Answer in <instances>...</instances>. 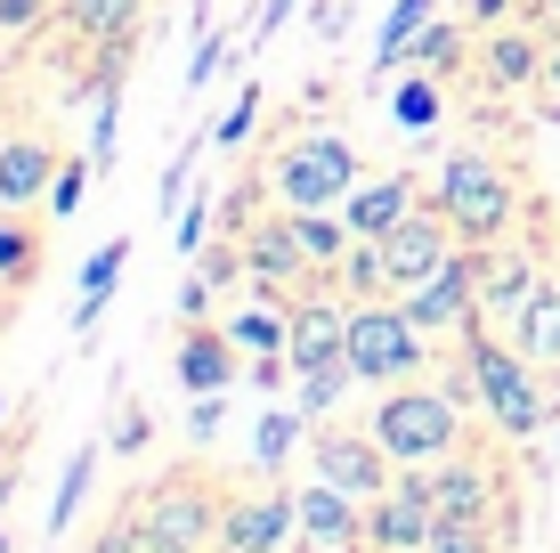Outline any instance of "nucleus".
Here are the masks:
<instances>
[{
  "mask_svg": "<svg viewBox=\"0 0 560 553\" xmlns=\"http://www.w3.org/2000/svg\"><path fill=\"white\" fill-rule=\"evenodd\" d=\"M147 440H154V415H147V407H122V424L106 431V448H114V456H139Z\"/></svg>",
  "mask_w": 560,
  "mask_h": 553,
  "instance_id": "nucleus-40",
  "label": "nucleus"
},
{
  "mask_svg": "<svg viewBox=\"0 0 560 553\" xmlns=\"http://www.w3.org/2000/svg\"><path fill=\"white\" fill-rule=\"evenodd\" d=\"M350 391H358V367H350V358H325V367H301V375H293V407H301V424H325V415H334Z\"/></svg>",
  "mask_w": 560,
  "mask_h": 553,
  "instance_id": "nucleus-24",
  "label": "nucleus"
},
{
  "mask_svg": "<svg viewBox=\"0 0 560 553\" xmlns=\"http://www.w3.org/2000/svg\"><path fill=\"white\" fill-rule=\"evenodd\" d=\"M479 269H488V253H479V244H463L447 269H431L422 285H407L398 301H407V318H415L431 342H439V334H471V326H479Z\"/></svg>",
  "mask_w": 560,
  "mask_h": 553,
  "instance_id": "nucleus-9",
  "label": "nucleus"
},
{
  "mask_svg": "<svg viewBox=\"0 0 560 553\" xmlns=\"http://www.w3.org/2000/svg\"><path fill=\"white\" fill-rule=\"evenodd\" d=\"M301 440H308V424H301L293 399H284V407H268L260 424H253V464H260V481H284V464H293Z\"/></svg>",
  "mask_w": 560,
  "mask_h": 553,
  "instance_id": "nucleus-25",
  "label": "nucleus"
},
{
  "mask_svg": "<svg viewBox=\"0 0 560 553\" xmlns=\"http://www.w3.org/2000/svg\"><path fill=\"white\" fill-rule=\"evenodd\" d=\"M308 472L334 488H350L358 505H374L382 488L398 481V456L374 440V424H341V415H325V424H308Z\"/></svg>",
  "mask_w": 560,
  "mask_h": 553,
  "instance_id": "nucleus-7",
  "label": "nucleus"
},
{
  "mask_svg": "<svg viewBox=\"0 0 560 553\" xmlns=\"http://www.w3.org/2000/svg\"><path fill=\"white\" fill-rule=\"evenodd\" d=\"M545 49H552V33L488 25V42H479V73H488L495 90H545Z\"/></svg>",
  "mask_w": 560,
  "mask_h": 553,
  "instance_id": "nucleus-17",
  "label": "nucleus"
},
{
  "mask_svg": "<svg viewBox=\"0 0 560 553\" xmlns=\"http://www.w3.org/2000/svg\"><path fill=\"white\" fill-rule=\"evenodd\" d=\"M284 553H325V545H317V538H293V545H284Z\"/></svg>",
  "mask_w": 560,
  "mask_h": 553,
  "instance_id": "nucleus-49",
  "label": "nucleus"
},
{
  "mask_svg": "<svg viewBox=\"0 0 560 553\" xmlns=\"http://www.w3.org/2000/svg\"><path fill=\"white\" fill-rule=\"evenodd\" d=\"M220 512H228V497L211 488V472L179 464V472H163V481H147L139 497L122 505V521H130V538H139V553H211L220 545Z\"/></svg>",
  "mask_w": 560,
  "mask_h": 553,
  "instance_id": "nucleus-2",
  "label": "nucleus"
},
{
  "mask_svg": "<svg viewBox=\"0 0 560 553\" xmlns=\"http://www.w3.org/2000/svg\"><path fill=\"white\" fill-rule=\"evenodd\" d=\"M415 204H422L415 171H365L350 196H341V220H350V237H390V228L407 220Z\"/></svg>",
  "mask_w": 560,
  "mask_h": 553,
  "instance_id": "nucleus-14",
  "label": "nucleus"
},
{
  "mask_svg": "<svg viewBox=\"0 0 560 553\" xmlns=\"http://www.w3.org/2000/svg\"><path fill=\"white\" fill-rule=\"evenodd\" d=\"M341 553H382V545H374V538H358V545H341Z\"/></svg>",
  "mask_w": 560,
  "mask_h": 553,
  "instance_id": "nucleus-50",
  "label": "nucleus"
},
{
  "mask_svg": "<svg viewBox=\"0 0 560 553\" xmlns=\"http://www.w3.org/2000/svg\"><path fill=\"white\" fill-rule=\"evenodd\" d=\"M114 139H122V82L106 73V82H98V123H90V147H82V155L98 163V180L114 171Z\"/></svg>",
  "mask_w": 560,
  "mask_h": 553,
  "instance_id": "nucleus-29",
  "label": "nucleus"
},
{
  "mask_svg": "<svg viewBox=\"0 0 560 553\" xmlns=\"http://www.w3.org/2000/svg\"><path fill=\"white\" fill-rule=\"evenodd\" d=\"M308 33H317V42H341V33H350V0H317V9H308Z\"/></svg>",
  "mask_w": 560,
  "mask_h": 553,
  "instance_id": "nucleus-42",
  "label": "nucleus"
},
{
  "mask_svg": "<svg viewBox=\"0 0 560 553\" xmlns=\"http://www.w3.org/2000/svg\"><path fill=\"white\" fill-rule=\"evenodd\" d=\"M545 99L560 106V33H552V49H545Z\"/></svg>",
  "mask_w": 560,
  "mask_h": 553,
  "instance_id": "nucleus-46",
  "label": "nucleus"
},
{
  "mask_svg": "<svg viewBox=\"0 0 560 553\" xmlns=\"http://www.w3.org/2000/svg\"><path fill=\"white\" fill-rule=\"evenodd\" d=\"M504 334L520 342V358H528V367L560 375V277H545L528 301H520V318H512Z\"/></svg>",
  "mask_w": 560,
  "mask_h": 553,
  "instance_id": "nucleus-20",
  "label": "nucleus"
},
{
  "mask_svg": "<svg viewBox=\"0 0 560 553\" xmlns=\"http://www.w3.org/2000/svg\"><path fill=\"white\" fill-rule=\"evenodd\" d=\"M90 553H139V538H130V521H114V529H106V538L90 545Z\"/></svg>",
  "mask_w": 560,
  "mask_h": 553,
  "instance_id": "nucleus-45",
  "label": "nucleus"
},
{
  "mask_svg": "<svg viewBox=\"0 0 560 553\" xmlns=\"http://www.w3.org/2000/svg\"><path fill=\"white\" fill-rule=\"evenodd\" d=\"M463 367H471V399H479L488 440H504V448L545 440L552 391H545V367H528V358H520V342H495V326L479 318L471 342H463Z\"/></svg>",
  "mask_w": 560,
  "mask_h": 553,
  "instance_id": "nucleus-1",
  "label": "nucleus"
},
{
  "mask_svg": "<svg viewBox=\"0 0 560 553\" xmlns=\"http://www.w3.org/2000/svg\"><path fill=\"white\" fill-rule=\"evenodd\" d=\"M203 139H211V130H203ZM203 139H187L179 155L163 163V180H154V212H179V204H187V180H196V163H203Z\"/></svg>",
  "mask_w": 560,
  "mask_h": 553,
  "instance_id": "nucleus-34",
  "label": "nucleus"
},
{
  "mask_svg": "<svg viewBox=\"0 0 560 553\" xmlns=\"http://www.w3.org/2000/svg\"><path fill=\"white\" fill-rule=\"evenodd\" d=\"M284 358L301 367H325V358H350V293H308L293 301V318H284Z\"/></svg>",
  "mask_w": 560,
  "mask_h": 553,
  "instance_id": "nucleus-13",
  "label": "nucleus"
},
{
  "mask_svg": "<svg viewBox=\"0 0 560 553\" xmlns=\"http://www.w3.org/2000/svg\"><path fill=\"white\" fill-rule=\"evenodd\" d=\"M545 285V269H536L528 253H512V244H488V269H479V318L488 326H512L520 301Z\"/></svg>",
  "mask_w": 560,
  "mask_h": 553,
  "instance_id": "nucleus-19",
  "label": "nucleus"
},
{
  "mask_svg": "<svg viewBox=\"0 0 560 553\" xmlns=\"http://www.w3.org/2000/svg\"><path fill=\"white\" fill-rule=\"evenodd\" d=\"M455 57H463V25H431V33L415 42V57H407V66H422V73H447Z\"/></svg>",
  "mask_w": 560,
  "mask_h": 553,
  "instance_id": "nucleus-37",
  "label": "nucleus"
},
{
  "mask_svg": "<svg viewBox=\"0 0 560 553\" xmlns=\"http://www.w3.org/2000/svg\"><path fill=\"white\" fill-rule=\"evenodd\" d=\"M57 147L33 139V130H16V139H0V212H25V204H49L57 187Z\"/></svg>",
  "mask_w": 560,
  "mask_h": 553,
  "instance_id": "nucleus-15",
  "label": "nucleus"
},
{
  "mask_svg": "<svg viewBox=\"0 0 560 553\" xmlns=\"http://www.w3.org/2000/svg\"><path fill=\"white\" fill-rule=\"evenodd\" d=\"M422 553H512V529L504 521H439Z\"/></svg>",
  "mask_w": 560,
  "mask_h": 553,
  "instance_id": "nucleus-28",
  "label": "nucleus"
},
{
  "mask_svg": "<svg viewBox=\"0 0 560 553\" xmlns=\"http://www.w3.org/2000/svg\"><path fill=\"white\" fill-rule=\"evenodd\" d=\"M90 180H98V163H90V155H73L66 171H57V187H49V220H73V212H82Z\"/></svg>",
  "mask_w": 560,
  "mask_h": 553,
  "instance_id": "nucleus-35",
  "label": "nucleus"
},
{
  "mask_svg": "<svg viewBox=\"0 0 560 553\" xmlns=\"http://www.w3.org/2000/svg\"><path fill=\"white\" fill-rule=\"evenodd\" d=\"M374 244H382V269H390V293H407V285H422L431 269H447V261L463 253V237H455V220L439 212V196L415 204V212L398 220L390 237H374Z\"/></svg>",
  "mask_w": 560,
  "mask_h": 553,
  "instance_id": "nucleus-10",
  "label": "nucleus"
},
{
  "mask_svg": "<svg viewBox=\"0 0 560 553\" xmlns=\"http://www.w3.org/2000/svg\"><path fill=\"white\" fill-rule=\"evenodd\" d=\"M528 9H536V16H545V25H560V0H528Z\"/></svg>",
  "mask_w": 560,
  "mask_h": 553,
  "instance_id": "nucleus-48",
  "label": "nucleus"
},
{
  "mask_svg": "<svg viewBox=\"0 0 560 553\" xmlns=\"http://www.w3.org/2000/svg\"><path fill=\"white\" fill-rule=\"evenodd\" d=\"M179 383L187 391H236V375H244V358H236V334H228V318H211V326H187L179 342Z\"/></svg>",
  "mask_w": 560,
  "mask_h": 553,
  "instance_id": "nucleus-18",
  "label": "nucleus"
},
{
  "mask_svg": "<svg viewBox=\"0 0 560 553\" xmlns=\"http://www.w3.org/2000/svg\"><path fill=\"white\" fill-rule=\"evenodd\" d=\"M211 237H220V212H211V196H187V204H179V253L196 261Z\"/></svg>",
  "mask_w": 560,
  "mask_h": 553,
  "instance_id": "nucleus-36",
  "label": "nucleus"
},
{
  "mask_svg": "<svg viewBox=\"0 0 560 553\" xmlns=\"http://www.w3.org/2000/svg\"><path fill=\"white\" fill-rule=\"evenodd\" d=\"M260 106H268V90H260V82H244V90H236V106L211 123V147H220V155H236V147L260 130Z\"/></svg>",
  "mask_w": 560,
  "mask_h": 553,
  "instance_id": "nucleus-30",
  "label": "nucleus"
},
{
  "mask_svg": "<svg viewBox=\"0 0 560 553\" xmlns=\"http://www.w3.org/2000/svg\"><path fill=\"white\" fill-rule=\"evenodd\" d=\"M98 456H106V440H82V448L66 456V472H57V497H49V538H66V529L82 521L90 488H98Z\"/></svg>",
  "mask_w": 560,
  "mask_h": 553,
  "instance_id": "nucleus-22",
  "label": "nucleus"
},
{
  "mask_svg": "<svg viewBox=\"0 0 560 553\" xmlns=\"http://www.w3.org/2000/svg\"><path fill=\"white\" fill-rule=\"evenodd\" d=\"M512 9H528V0H463V16H471V25H504Z\"/></svg>",
  "mask_w": 560,
  "mask_h": 553,
  "instance_id": "nucleus-44",
  "label": "nucleus"
},
{
  "mask_svg": "<svg viewBox=\"0 0 560 553\" xmlns=\"http://www.w3.org/2000/svg\"><path fill=\"white\" fill-rule=\"evenodd\" d=\"M552 123H560V106H552Z\"/></svg>",
  "mask_w": 560,
  "mask_h": 553,
  "instance_id": "nucleus-52",
  "label": "nucleus"
},
{
  "mask_svg": "<svg viewBox=\"0 0 560 553\" xmlns=\"http://www.w3.org/2000/svg\"><path fill=\"white\" fill-rule=\"evenodd\" d=\"M42 16H49V0H0V33H9V42H25Z\"/></svg>",
  "mask_w": 560,
  "mask_h": 553,
  "instance_id": "nucleus-41",
  "label": "nucleus"
},
{
  "mask_svg": "<svg viewBox=\"0 0 560 553\" xmlns=\"http://www.w3.org/2000/svg\"><path fill=\"white\" fill-rule=\"evenodd\" d=\"M350 367L365 391H390V383H415L431 367V334L407 318V301L382 293V301H350Z\"/></svg>",
  "mask_w": 560,
  "mask_h": 553,
  "instance_id": "nucleus-6",
  "label": "nucleus"
},
{
  "mask_svg": "<svg viewBox=\"0 0 560 553\" xmlns=\"http://www.w3.org/2000/svg\"><path fill=\"white\" fill-rule=\"evenodd\" d=\"M431 25H439V0H390V25L374 33V73H398Z\"/></svg>",
  "mask_w": 560,
  "mask_h": 553,
  "instance_id": "nucleus-23",
  "label": "nucleus"
},
{
  "mask_svg": "<svg viewBox=\"0 0 560 553\" xmlns=\"http://www.w3.org/2000/svg\"><path fill=\"white\" fill-rule=\"evenodd\" d=\"M301 538V505H293V488H244V497H228L220 512V545L228 553H284Z\"/></svg>",
  "mask_w": 560,
  "mask_h": 553,
  "instance_id": "nucleus-12",
  "label": "nucleus"
},
{
  "mask_svg": "<svg viewBox=\"0 0 560 553\" xmlns=\"http://www.w3.org/2000/svg\"><path fill=\"white\" fill-rule=\"evenodd\" d=\"M9 424H16V407H9V399H0V431H9Z\"/></svg>",
  "mask_w": 560,
  "mask_h": 553,
  "instance_id": "nucleus-51",
  "label": "nucleus"
},
{
  "mask_svg": "<svg viewBox=\"0 0 560 553\" xmlns=\"http://www.w3.org/2000/svg\"><path fill=\"white\" fill-rule=\"evenodd\" d=\"M439 212L455 220V237L463 244H504L512 237V220H520V180H512V163L495 155V147H447L439 155Z\"/></svg>",
  "mask_w": 560,
  "mask_h": 553,
  "instance_id": "nucleus-3",
  "label": "nucleus"
},
{
  "mask_svg": "<svg viewBox=\"0 0 560 553\" xmlns=\"http://www.w3.org/2000/svg\"><path fill=\"white\" fill-rule=\"evenodd\" d=\"M365 424H374V440L398 456V464H447L455 448H471V407H463V399L447 391V383H390L374 399V415H365Z\"/></svg>",
  "mask_w": 560,
  "mask_h": 553,
  "instance_id": "nucleus-4",
  "label": "nucleus"
},
{
  "mask_svg": "<svg viewBox=\"0 0 560 553\" xmlns=\"http://www.w3.org/2000/svg\"><path fill=\"white\" fill-rule=\"evenodd\" d=\"M33 269H42V237H33L25 220H0V285H16Z\"/></svg>",
  "mask_w": 560,
  "mask_h": 553,
  "instance_id": "nucleus-33",
  "label": "nucleus"
},
{
  "mask_svg": "<svg viewBox=\"0 0 560 553\" xmlns=\"http://www.w3.org/2000/svg\"><path fill=\"white\" fill-rule=\"evenodd\" d=\"M431 505L439 521H504L512 529V472L488 448H455L447 464H431Z\"/></svg>",
  "mask_w": 560,
  "mask_h": 553,
  "instance_id": "nucleus-8",
  "label": "nucleus"
},
{
  "mask_svg": "<svg viewBox=\"0 0 560 553\" xmlns=\"http://www.w3.org/2000/svg\"><path fill=\"white\" fill-rule=\"evenodd\" d=\"M228 334H236V350H284V310H268V301L228 310Z\"/></svg>",
  "mask_w": 560,
  "mask_h": 553,
  "instance_id": "nucleus-31",
  "label": "nucleus"
},
{
  "mask_svg": "<svg viewBox=\"0 0 560 553\" xmlns=\"http://www.w3.org/2000/svg\"><path fill=\"white\" fill-rule=\"evenodd\" d=\"M365 180V155L341 130H301L268 155V204L284 212H341V196Z\"/></svg>",
  "mask_w": 560,
  "mask_h": 553,
  "instance_id": "nucleus-5",
  "label": "nucleus"
},
{
  "mask_svg": "<svg viewBox=\"0 0 560 553\" xmlns=\"http://www.w3.org/2000/svg\"><path fill=\"white\" fill-rule=\"evenodd\" d=\"M293 505H301V538H317L325 553H341V545H358L365 538V505L350 497V488H334V481H308L293 488Z\"/></svg>",
  "mask_w": 560,
  "mask_h": 553,
  "instance_id": "nucleus-16",
  "label": "nucleus"
},
{
  "mask_svg": "<svg viewBox=\"0 0 560 553\" xmlns=\"http://www.w3.org/2000/svg\"><path fill=\"white\" fill-rule=\"evenodd\" d=\"M220 57H236V42H228V25H211V16H203V42H196V66H187V90H211Z\"/></svg>",
  "mask_w": 560,
  "mask_h": 553,
  "instance_id": "nucleus-38",
  "label": "nucleus"
},
{
  "mask_svg": "<svg viewBox=\"0 0 560 553\" xmlns=\"http://www.w3.org/2000/svg\"><path fill=\"white\" fill-rule=\"evenodd\" d=\"M439 529V505H431V464H398V481L365 505V538L382 553H422Z\"/></svg>",
  "mask_w": 560,
  "mask_h": 553,
  "instance_id": "nucleus-11",
  "label": "nucleus"
},
{
  "mask_svg": "<svg viewBox=\"0 0 560 553\" xmlns=\"http://www.w3.org/2000/svg\"><path fill=\"white\" fill-rule=\"evenodd\" d=\"M228 424V391H196V407H187V440H220Z\"/></svg>",
  "mask_w": 560,
  "mask_h": 553,
  "instance_id": "nucleus-39",
  "label": "nucleus"
},
{
  "mask_svg": "<svg viewBox=\"0 0 560 553\" xmlns=\"http://www.w3.org/2000/svg\"><path fill=\"white\" fill-rule=\"evenodd\" d=\"M293 9H301V0H260V25H253V49H268V42H277V33L293 25Z\"/></svg>",
  "mask_w": 560,
  "mask_h": 553,
  "instance_id": "nucleus-43",
  "label": "nucleus"
},
{
  "mask_svg": "<svg viewBox=\"0 0 560 553\" xmlns=\"http://www.w3.org/2000/svg\"><path fill=\"white\" fill-rule=\"evenodd\" d=\"M147 16V0H73V25L90 33V42H130Z\"/></svg>",
  "mask_w": 560,
  "mask_h": 553,
  "instance_id": "nucleus-27",
  "label": "nucleus"
},
{
  "mask_svg": "<svg viewBox=\"0 0 560 553\" xmlns=\"http://www.w3.org/2000/svg\"><path fill=\"white\" fill-rule=\"evenodd\" d=\"M390 114H398V123H407V130H431L439 123V73H407V82H398V99H390Z\"/></svg>",
  "mask_w": 560,
  "mask_h": 553,
  "instance_id": "nucleus-32",
  "label": "nucleus"
},
{
  "mask_svg": "<svg viewBox=\"0 0 560 553\" xmlns=\"http://www.w3.org/2000/svg\"><path fill=\"white\" fill-rule=\"evenodd\" d=\"M122 269H130V237H106L98 253L82 261V293H73V334H98V318H106V301H114V285H122Z\"/></svg>",
  "mask_w": 560,
  "mask_h": 553,
  "instance_id": "nucleus-21",
  "label": "nucleus"
},
{
  "mask_svg": "<svg viewBox=\"0 0 560 553\" xmlns=\"http://www.w3.org/2000/svg\"><path fill=\"white\" fill-rule=\"evenodd\" d=\"M9 497H16V472H9V464H0V512H9Z\"/></svg>",
  "mask_w": 560,
  "mask_h": 553,
  "instance_id": "nucleus-47",
  "label": "nucleus"
},
{
  "mask_svg": "<svg viewBox=\"0 0 560 553\" xmlns=\"http://www.w3.org/2000/svg\"><path fill=\"white\" fill-rule=\"evenodd\" d=\"M293 228H301V253L317 261L325 277H334L341 261H350V244H358V237H350V220H341V212H293Z\"/></svg>",
  "mask_w": 560,
  "mask_h": 553,
  "instance_id": "nucleus-26",
  "label": "nucleus"
}]
</instances>
